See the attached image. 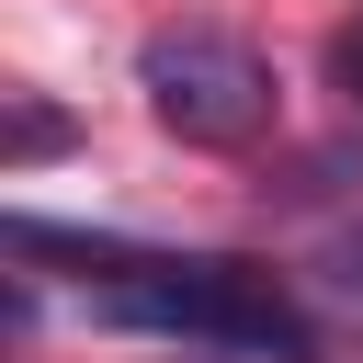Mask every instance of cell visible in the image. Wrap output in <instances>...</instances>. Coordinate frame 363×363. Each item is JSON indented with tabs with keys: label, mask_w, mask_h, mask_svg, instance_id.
I'll list each match as a JSON object with an SVG mask.
<instances>
[{
	"label": "cell",
	"mask_w": 363,
	"mask_h": 363,
	"mask_svg": "<svg viewBox=\"0 0 363 363\" xmlns=\"http://www.w3.org/2000/svg\"><path fill=\"white\" fill-rule=\"evenodd\" d=\"M113 329H159V340H204V352H306V318L284 306V284L272 272H250V261H136L125 284H102L91 295Z\"/></svg>",
	"instance_id": "obj_1"
},
{
	"label": "cell",
	"mask_w": 363,
	"mask_h": 363,
	"mask_svg": "<svg viewBox=\"0 0 363 363\" xmlns=\"http://www.w3.org/2000/svg\"><path fill=\"white\" fill-rule=\"evenodd\" d=\"M136 79H147V113L182 136V147H250L272 136V57L250 34H216V23H170L136 45Z\"/></svg>",
	"instance_id": "obj_2"
},
{
	"label": "cell",
	"mask_w": 363,
	"mask_h": 363,
	"mask_svg": "<svg viewBox=\"0 0 363 363\" xmlns=\"http://www.w3.org/2000/svg\"><path fill=\"white\" fill-rule=\"evenodd\" d=\"M68 136H79V125H68L57 102H34V91H23V102H11V125H0V159H11V170H34V159H57Z\"/></svg>",
	"instance_id": "obj_3"
},
{
	"label": "cell",
	"mask_w": 363,
	"mask_h": 363,
	"mask_svg": "<svg viewBox=\"0 0 363 363\" xmlns=\"http://www.w3.org/2000/svg\"><path fill=\"white\" fill-rule=\"evenodd\" d=\"M318 284H329L340 306H363V238H329V250H318Z\"/></svg>",
	"instance_id": "obj_4"
}]
</instances>
